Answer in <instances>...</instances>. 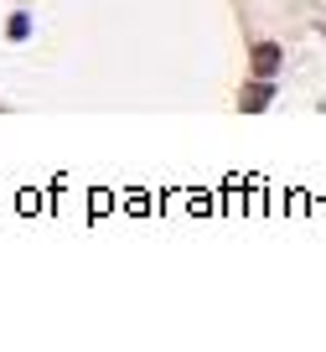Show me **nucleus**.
Instances as JSON below:
<instances>
[{"instance_id": "f257e3e1", "label": "nucleus", "mask_w": 326, "mask_h": 352, "mask_svg": "<svg viewBox=\"0 0 326 352\" xmlns=\"http://www.w3.org/2000/svg\"><path fill=\"white\" fill-rule=\"evenodd\" d=\"M270 99H274V83H270V78H259V83H249V88L239 94V109L259 114V109H270Z\"/></svg>"}, {"instance_id": "f03ea898", "label": "nucleus", "mask_w": 326, "mask_h": 352, "mask_svg": "<svg viewBox=\"0 0 326 352\" xmlns=\"http://www.w3.org/2000/svg\"><path fill=\"white\" fill-rule=\"evenodd\" d=\"M280 63H285V52H280L274 42H259V47H254V73H259V78H274V73H280Z\"/></svg>"}, {"instance_id": "7ed1b4c3", "label": "nucleus", "mask_w": 326, "mask_h": 352, "mask_svg": "<svg viewBox=\"0 0 326 352\" xmlns=\"http://www.w3.org/2000/svg\"><path fill=\"white\" fill-rule=\"evenodd\" d=\"M11 36L21 42V36H32V16H11Z\"/></svg>"}]
</instances>
